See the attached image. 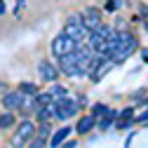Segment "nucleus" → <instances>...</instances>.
Masks as SVG:
<instances>
[{
  "label": "nucleus",
  "mask_w": 148,
  "mask_h": 148,
  "mask_svg": "<svg viewBox=\"0 0 148 148\" xmlns=\"http://www.w3.org/2000/svg\"><path fill=\"white\" fill-rule=\"evenodd\" d=\"M57 59H59V73H66V75H71V78L85 75L82 68L78 66V59H75V54H73V49L61 54V57H57Z\"/></svg>",
  "instance_id": "1"
},
{
  "label": "nucleus",
  "mask_w": 148,
  "mask_h": 148,
  "mask_svg": "<svg viewBox=\"0 0 148 148\" xmlns=\"http://www.w3.org/2000/svg\"><path fill=\"white\" fill-rule=\"evenodd\" d=\"M33 136H35V125L26 118V120L19 125V129H16V134L12 136V141H10V143H12V146H24V143H26V141H31Z\"/></svg>",
  "instance_id": "2"
},
{
  "label": "nucleus",
  "mask_w": 148,
  "mask_h": 148,
  "mask_svg": "<svg viewBox=\"0 0 148 148\" xmlns=\"http://www.w3.org/2000/svg\"><path fill=\"white\" fill-rule=\"evenodd\" d=\"M78 113V103L75 101H71V99H57L54 101V115H57L59 120H68Z\"/></svg>",
  "instance_id": "3"
},
{
  "label": "nucleus",
  "mask_w": 148,
  "mask_h": 148,
  "mask_svg": "<svg viewBox=\"0 0 148 148\" xmlns=\"http://www.w3.org/2000/svg\"><path fill=\"white\" fill-rule=\"evenodd\" d=\"M80 21H82L85 28L94 31V28L101 24V10H97V7H87V10H82V12H80Z\"/></svg>",
  "instance_id": "4"
},
{
  "label": "nucleus",
  "mask_w": 148,
  "mask_h": 148,
  "mask_svg": "<svg viewBox=\"0 0 148 148\" xmlns=\"http://www.w3.org/2000/svg\"><path fill=\"white\" fill-rule=\"evenodd\" d=\"M73 47H75V40L68 38L66 33H61V35H57V38H54V42H52V54H54V57H61V54L71 52Z\"/></svg>",
  "instance_id": "5"
},
{
  "label": "nucleus",
  "mask_w": 148,
  "mask_h": 148,
  "mask_svg": "<svg viewBox=\"0 0 148 148\" xmlns=\"http://www.w3.org/2000/svg\"><path fill=\"white\" fill-rule=\"evenodd\" d=\"M24 99H26V94H21L19 89L16 92H7V94L3 97V106H5V110H16V108H21Z\"/></svg>",
  "instance_id": "6"
},
{
  "label": "nucleus",
  "mask_w": 148,
  "mask_h": 148,
  "mask_svg": "<svg viewBox=\"0 0 148 148\" xmlns=\"http://www.w3.org/2000/svg\"><path fill=\"white\" fill-rule=\"evenodd\" d=\"M64 33L68 35V38H73L75 42H82V40L87 38V33H89V28H85L82 24H66Z\"/></svg>",
  "instance_id": "7"
},
{
  "label": "nucleus",
  "mask_w": 148,
  "mask_h": 148,
  "mask_svg": "<svg viewBox=\"0 0 148 148\" xmlns=\"http://www.w3.org/2000/svg\"><path fill=\"white\" fill-rule=\"evenodd\" d=\"M38 71H40V78H42V80H47V82H54V80L59 78V68H54L49 61H42Z\"/></svg>",
  "instance_id": "8"
},
{
  "label": "nucleus",
  "mask_w": 148,
  "mask_h": 148,
  "mask_svg": "<svg viewBox=\"0 0 148 148\" xmlns=\"http://www.w3.org/2000/svg\"><path fill=\"white\" fill-rule=\"evenodd\" d=\"M94 125H97V118H94V115H85V118H80V122L75 125V132H78V134H87Z\"/></svg>",
  "instance_id": "9"
},
{
  "label": "nucleus",
  "mask_w": 148,
  "mask_h": 148,
  "mask_svg": "<svg viewBox=\"0 0 148 148\" xmlns=\"http://www.w3.org/2000/svg\"><path fill=\"white\" fill-rule=\"evenodd\" d=\"M115 118H118V110H110V108H108V110H106V113H103V115L99 118L101 122H97V125L101 127V132H106V129H108L110 125H113V120H115Z\"/></svg>",
  "instance_id": "10"
},
{
  "label": "nucleus",
  "mask_w": 148,
  "mask_h": 148,
  "mask_svg": "<svg viewBox=\"0 0 148 148\" xmlns=\"http://www.w3.org/2000/svg\"><path fill=\"white\" fill-rule=\"evenodd\" d=\"M94 33H99L103 40H113V35H115V28H110V26H103V24H99V26L94 28Z\"/></svg>",
  "instance_id": "11"
},
{
  "label": "nucleus",
  "mask_w": 148,
  "mask_h": 148,
  "mask_svg": "<svg viewBox=\"0 0 148 148\" xmlns=\"http://www.w3.org/2000/svg\"><path fill=\"white\" fill-rule=\"evenodd\" d=\"M47 94H49L54 101H57V99H64V97H66V87H64V85H52Z\"/></svg>",
  "instance_id": "12"
},
{
  "label": "nucleus",
  "mask_w": 148,
  "mask_h": 148,
  "mask_svg": "<svg viewBox=\"0 0 148 148\" xmlns=\"http://www.w3.org/2000/svg\"><path fill=\"white\" fill-rule=\"evenodd\" d=\"M68 134H71V129H68V127H64V129H59V132L52 136V141H49V143H52V146H61V143H64V139H66Z\"/></svg>",
  "instance_id": "13"
},
{
  "label": "nucleus",
  "mask_w": 148,
  "mask_h": 148,
  "mask_svg": "<svg viewBox=\"0 0 148 148\" xmlns=\"http://www.w3.org/2000/svg\"><path fill=\"white\" fill-rule=\"evenodd\" d=\"M19 92L26 94V97H35V94H38V87H35L33 82H21L19 85Z\"/></svg>",
  "instance_id": "14"
},
{
  "label": "nucleus",
  "mask_w": 148,
  "mask_h": 148,
  "mask_svg": "<svg viewBox=\"0 0 148 148\" xmlns=\"http://www.w3.org/2000/svg\"><path fill=\"white\" fill-rule=\"evenodd\" d=\"M14 115L12 113H5V115H0V129H10V127H14Z\"/></svg>",
  "instance_id": "15"
},
{
  "label": "nucleus",
  "mask_w": 148,
  "mask_h": 148,
  "mask_svg": "<svg viewBox=\"0 0 148 148\" xmlns=\"http://www.w3.org/2000/svg\"><path fill=\"white\" fill-rule=\"evenodd\" d=\"M33 99H35V103H38V106H47V103H52V101H54V99L47 94V92H45V94H35Z\"/></svg>",
  "instance_id": "16"
},
{
  "label": "nucleus",
  "mask_w": 148,
  "mask_h": 148,
  "mask_svg": "<svg viewBox=\"0 0 148 148\" xmlns=\"http://www.w3.org/2000/svg\"><path fill=\"white\" fill-rule=\"evenodd\" d=\"M122 7V0H106V12H118Z\"/></svg>",
  "instance_id": "17"
},
{
  "label": "nucleus",
  "mask_w": 148,
  "mask_h": 148,
  "mask_svg": "<svg viewBox=\"0 0 148 148\" xmlns=\"http://www.w3.org/2000/svg\"><path fill=\"white\" fill-rule=\"evenodd\" d=\"M134 118V108H125L118 113V120H132Z\"/></svg>",
  "instance_id": "18"
},
{
  "label": "nucleus",
  "mask_w": 148,
  "mask_h": 148,
  "mask_svg": "<svg viewBox=\"0 0 148 148\" xmlns=\"http://www.w3.org/2000/svg\"><path fill=\"white\" fill-rule=\"evenodd\" d=\"M106 110H108V106H103V103H97V106H94V110H92V115H94V118L99 120V118L106 113Z\"/></svg>",
  "instance_id": "19"
},
{
  "label": "nucleus",
  "mask_w": 148,
  "mask_h": 148,
  "mask_svg": "<svg viewBox=\"0 0 148 148\" xmlns=\"http://www.w3.org/2000/svg\"><path fill=\"white\" fill-rule=\"evenodd\" d=\"M45 143H47V139H42V136H33V139L28 141L31 148H40V146H45Z\"/></svg>",
  "instance_id": "20"
},
{
  "label": "nucleus",
  "mask_w": 148,
  "mask_h": 148,
  "mask_svg": "<svg viewBox=\"0 0 148 148\" xmlns=\"http://www.w3.org/2000/svg\"><path fill=\"white\" fill-rule=\"evenodd\" d=\"M38 136H42V139H47V136H49V125H47V120L40 125V129H38Z\"/></svg>",
  "instance_id": "21"
},
{
  "label": "nucleus",
  "mask_w": 148,
  "mask_h": 148,
  "mask_svg": "<svg viewBox=\"0 0 148 148\" xmlns=\"http://www.w3.org/2000/svg\"><path fill=\"white\" fill-rule=\"evenodd\" d=\"M132 122H136V120H134V118H132V120H120V122H115V127H118V129H127Z\"/></svg>",
  "instance_id": "22"
},
{
  "label": "nucleus",
  "mask_w": 148,
  "mask_h": 148,
  "mask_svg": "<svg viewBox=\"0 0 148 148\" xmlns=\"http://www.w3.org/2000/svg\"><path fill=\"white\" fill-rule=\"evenodd\" d=\"M115 31H127V21L125 19H115Z\"/></svg>",
  "instance_id": "23"
},
{
  "label": "nucleus",
  "mask_w": 148,
  "mask_h": 148,
  "mask_svg": "<svg viewBox=\"0 0 148 148\" xmlns=\"http://www.w3.org/2000/svg\"><path fill=\"white\" fill-rule=\"evenodd\" d=\"M139 10H141V16H143V19H146V21H148V5H141V7H139Z\"/></svg>",
  "instance_id": "24"
},
{
  "label": "nucleus",
  "mask_w": 148,
  "mask_h": 148,
  "mask_svg": "<svg viewBox=\"0 0 148 148\" xmlns=\"http://www.w3.org/2000/svg\"><path fill=\"white\" fill-rule=\"evenodd\" d=\"M61 146H68V148H73V146H78V141H64Z\"/></svg>",
  "instance_id": "25"
},
{
  "label": "nucleus",
  "mask_w": 148,
  "mask_h": 148,
  "mask_svg": "<svg viewBox=\"0 0 148 148\" xmlns=\"http://www.w3.org/2000/svg\"><path fill=\"white\" fill-rule=\"evenodd\" d=\"M139 120H148V110H146V113H141V115H139Z\"/></svg>",
  "instance_id": "26"
},
{
  "label": "nucleus",
  "mask_w": 148,
  "mask_h": 148,
  "mask_svg": "<svg viewBox=\"0 0 148 148\" xmlns=\"http://www.w3.org/2000/svg\"><path fill=\"white\" fill-rule=\"evenodd\" d=\"M141 57H143V59L148 61V49H143V52H141Z\"/></svg>",
  "instance_id": "27"
},
{
  "label": "nucleus",
  "mask_w": 148,
  "mask_h": 148,
  "mask_svg": "<svg viewBox=\"0 0 148 148\" xmlns=\"http://www.w3.org/2000/svg\"><path fill=\"white\" fill-rule=\"evenodd\" d=\"M146 31H148V21H146Z\"/></svg>",
  "instance_id": "28"
},
{
  "label": "nucleus",
  "mask_w": 148,
  "mask_h": 148,
  "mask_svg": "<svg viewBox=\"0 0 148 148\" xmlns=\"http://www.w3.org/2000/svg\"><path fill=\"white\" fill-rule=\"evenodd\" d=\"M146 106H148V101H146Z\"/></svg>",
  "instance_id": "29"
}]
</instances>
